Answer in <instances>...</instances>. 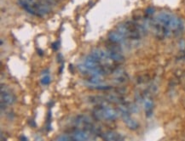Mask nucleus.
Segmentation results:
<instances>
[{"label": "nucleus", "instance_id": "f257e3e1", "mask_svg": "<svg viewBox=\"0 0 185 141\" xmlns=\"http://www.w3.org/2000/svg\"><path fill=\"white\" fill-rule=\"evenodd\" d=\"M95 115L99 118H103L106 120H114L118 117V113L114 110L106 106H100L98 109H96L95 111Z\"/></svg>", "mask_w": 185, "mask_h": 141}, {"label": "nucleus", "instance_id": "f03ea898", "mask_svg": "<svg viewBox=\"0 0 185 141\" xmlns=\"http://www.w3.org/2000/svg\"><path fill=\"white\" fill-rule=\"evenodd\" d=\"M119 111H120V114L123 117V120L125 122V123L126 124V126L131 129V130H135L138 128V123L137 121H135L133 118H131V117L130 116L129 112H128V110L127 108L124 107V106H121L119 108Z\"/></svg>", "mask_w": 185, "mask_h": 141}, {"label": "nucleus", "instance_id": "7ed1b4c3", "mask_svg": "<svg viewBox=\"0 0 185 141\" xmlns=\"http://www.w3.org/2000/svg\"><path fill=\"white\" fill-rule=\"evenodd\" d=\"M15 100V98L13 96V94L9 92H8L7 90H4L1 88V103L2 104H5V105H11L13 104Z\"/></svg>", "mask_w": 185, "mask_h": 141}, {"label": "nucleus", "instance_id": "20e7f679", "mask_svg": "<svg viewBox=\"0 0 185 141\" xmlns=\"http://www.w3.org/2000/svg\"><path fill=\"white\" fill-rule=\"evenodd\" d=\"M108 38L111 42L114 43H122L125 38L119 33L117 31L115 32H112L109 33L108 35Z\"/></svg>", "mask_w": 185, "mask_h": 141}, {"label": "nucleus", "instance_id": "39448f33", "mask_svg": "<svg viewBox=\"0 0 185 141\" xmlns=\"http://www.w3.org/2000/svg\"><path fill=\"white\" fill-rule=\"evenodd\" d=\"M102 138L106 140H124V138L120 134H115L113 132L106 133L105 134L102 135Z\"/></svg>", "mask_w": 185, "mask_h": 141}, {"label": "nucleus", "instance_id": "423d86ee", "mask_svg": "<svg viewBox=\"0 0 185 141\" xmlns=\"http://www.w3.org/2000/svg\"><path fill=\"white\" fill-rule=\"evenodd\" d=\"M74 139L76 140H87L89 139V134L84 131H77L74 134Z\"/></svg>", "mask_w": 185, "mask_h": 141}, {"label": "nucleus", "instance_id": "0eeeda50", "mask_svg": "<svg viewBox=\"0 0 185 141\" xmlns=\"http://www.w3.org/2000/svg\"><path fill=\"white\" fill-rule=\"evenodd\" d=\"M144 106H145V110H146V113L147 116L149 117L152 115V111H153V107H154V103L151 99H146L145 103H144Z\"/></svg>", "mask_w": 185, "mask_h": 141}, {"label": "nucleus", "instance_id": "6e6552de", "mask_svg": "<svg viewBox=\"0 0 185 141\" xmlns=\"http://www.w3.org/2000/svg\"><path fill=\"white\" fill-rule=\"evenodd\" d=\"M41 82H42V84H44V85H48V84L50 82V75H49L48 73H46V74L42 77Z\"/></svg>", "mask_w": 185, "mask_h": 141}, {"label": "nucleus", "instance_id": "1a4fd4ad", "mask_svg": "<svg viewBox=\"0 0 185 141\" xmlns=\"http://www.w3.org/2000/svg\"><path fill=\"white\" fill-rule=\"evenodd\" d=\"M154 13V9L153 8V7H149V8H148L147 9H146V14H153Z\"/></svg>", "mask_w": 185, "mask_h": 141}, {"label": "nucleus", "instance_id": "9d476101", "mask_svg": "<svg viewBox=\"0 0 185 141\" xmlns=\"http://www.w3.org/2000/svg\"><path fill=\"white\" fill-rule=\"evenodd\" d=\"M58 140H70V138H69V137H67V136H63V137L58 138Z\"/></svg>", "mask_w": 185, "mask_h": 141}]
</instances>
